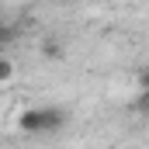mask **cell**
Returning a JSON list of instances; mask_svg holds the SVG:
<instances>
[{
    "label": "cell",
    "mask_w": 149,
    "mask_h": 149,
    "mask_svg": "<svg viewBox=\"0 0 149 149\" xmlns=\"http://www.w3.org/2000/svg\"><path fill=\"white\" fill-rule=\"evenodd\" d=\"M66 125L63 108H24L17 114V128L28 135H45V132H59Z\"/></svg>",
    "instance_id": "cell-1"
},
{
    "label": "cell",
    "mask_w": 149,
    "mask_h": 149,
    "mask_svg": "<svg viewBox=\"0 0 149 149\" xmlns=\"http://www.w3.org/2000/svg\"><path fill=\"white\" fill-rule=\"evenodd\" d=\"M14 42H17V28H14V24H3V21H0V52H3L7 45H14Z\"/></svg>",
    "instance_id": "cell-2"
},
{
    "label": "cell",
    "mask_w": 149,
    "mask_h": 149,
    "mask_svg": "<svg viewBox=\"0 0 149 149\" xmlns=\"http://www.w3.org/2000/svg\"><path fill=\"white\" fill-rule=\"evenodd\" d=\"M10 76H14V63L0 52V83H10Z\"/></svg>",
    "instance_id": "cell-3"
},
{
    "label": "cell",
    "mask_w": 149,
    "mask_h": 149,
    "mask_svg": "<svg viewBox=\"0 0 149 149\" xmlns=\"http://www.w3.org/2000/svg\"><path fill=\"white\" fill-rule=\"evenodd\" d=\"M42 52H45L49 59H59V56H63V45L52 42V38H45V42H42Z\"/></svg>",
    "instance_id": "cell-4"
},
{
    "label": "cell",
    "mask_w": 149,
    "mask_h": 149,
    "mask_svg": "<svg viewBox=\"0 0 149 149\" xmlns=\"http://www.w3.org/2000/svg\"><path fill=\"white\" fill-rule=\"evenodd\" d=\"M135 111L149 118V90H139V97H135Z\"/></svg>",
    "instance_id": "cell-5"
},
{
    "label": "cell",
    "mask_w": 149,
    "mask_h": 149,
    "mask_svg": "<svg viewBox=\"0 0 149 149\" xmlns=\"http://www.w3.org/2000/svg\"><path fill=\"white\" fill-rule=\"evenodd\" d=\"M139 90H149V70L139 73Z\"/></svg>",
    "instance_id": "cell-6"
},
{
    "label": "cell",
    "mask_w": 149,
    "mask_h": 149,
    "mask_svg": "<svg viewBox=\"0 0 149 149\" xmlns=\"http://www.w3.org/2000/svg\"><path fill=\"white\" fill-rule=\"evenodd\" d=\"M0 21H3V7H0Z\"/></svg>",
    "instance_id": "cell-7"
}]
</instances>
